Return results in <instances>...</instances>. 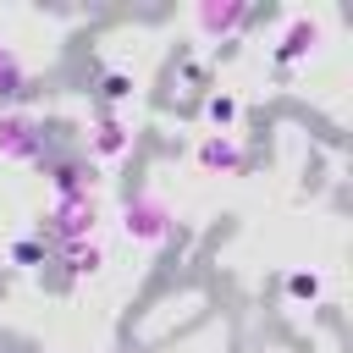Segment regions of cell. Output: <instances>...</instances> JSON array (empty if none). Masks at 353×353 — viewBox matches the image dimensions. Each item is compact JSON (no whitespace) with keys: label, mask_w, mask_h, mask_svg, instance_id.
Wrapping results in <instances>:
<instances>
[{"label":"cell","mask_w":353,"mask_h":353,"mask_svg":"<svg viewBox=\"0 0 353 353\" xmlns=\"http://www.w3.org/2000/svg\"><path fill=\"white\" fill-rule=\"evenodd\" d=\"M99 99H105V110H121V105L132 99V77H127V72H105V77H99Z\"/></svg>","instance_id":"obj_12"},{"label":"cell","mask_w":353,"mask_h":353,"mask_svg":"<svg viewBox=\"0 0 353 353\" xmlns=\"http://www.w3.org/2000/svg\"><path fill=\"white\" fill-rule=\"evenodd\" d=\"M237 110H243V105H237L232 94H210V99H204V116H210V121H215L221 132H226V127L237 121Z\"/></svg>","instance_id":"obj_13"},{"label":"cell","mask_w":353,"mask_h":353,"mask_svg":"<svg viewBox=\"0 0 353 353\" xmlns=\"http://www.w3.org/2000/svg\"><path fill=\"white\" fill-rule=\"evenodd\" d=\"M99 232V204L94 199H55L44 215H39V243L55 254V248H72V243H88Z\"/></svg>","instance_id":"obj_1"},{"label":"cell","mask_w":353,"mask_h":353,"mask_svg":"<svg viewBox=\"0 0 353 353\" xmlns=\"http://www.w3.org/2000/svg\"><path fill=\"white\" fill-rule=\"evenodd\" d=\"M44 176L55 188V199H94V171L83 154H50L44 160Z\"/></svg>","instance_id":"obj_8"},{"label":"cell","mask_w":353,"mask_h":353,"mask_svg":"<svg viewBox=\"0 0 353 353\" xmlns=\"http://www.w3.org/2000/svg\"><path fill=\"white\" fill-rule=\"evenodd\" d=\"M0 154L22 160V165H44L50 160V127L28 110H0Z\"/></svg>","instance_id":"obj_3"},{"label":"cell","mask_w":353,"mask_h":353,"mask_svg":"<svg viewBox=\"0 0 353 353\" xmlns=\"http://www.w3.org/2000/svg\"><path fill=\"white\" fill-rule=\"evenodd\" d=\"M171 232H176V210H171L160 193H149V188L127 193V204H121V237H127V243L160 248Z\"/></svg>","instance_id":"obj_2"},{"label":"cell","mask_w":353,"mask_h":353,"mask_svg":"<svg viewBox=\"0 0 353 353\" xmlns=\"http://www.w3.org/2000/svg\"><path fill=\"white\" fill-rule=\"evenodd\" d=\"M287 292H292L298 303H314V298H320V276H314V270H292V276H287Z\"/></svg>","instance_id":"obj_14"},{"label":"cell","mask_w":353,"mask_h":353,"mask_svg":"<svg viewBox=\"0 0 353 353\" xmlns=\"http://www.w3.org/2000/svg\"><path fill=\"white\" fill-rule=\"evenodd\" d=\"M6 259L22 265V270H39V265H50V248H44L39 237H17V243L6 248Z\"/></svg>","instance_id":"obj_11"},{"label":"cell","mask_w":353,"mask_h":353,"mask_svg":"<svg viewBox=\"0 0 353 353\" xmlns=\"http://www.w3.org/2000/svg\"><path fill=\"white\" fill-rule=\"evenodd\" d=\"M28 66H22V55L11 50V44H0V99H22L28 94Z\"/></svg>","instance_id":"obj_10"},{"label":"cell","mask_w":353,"mask_h":353,"mask_svg":"<svg viewBox=\"0 0 353 353\" xmlns=\"http://www.w3.org/2000/svg\"><path fill=\"white\" fill-rule=\"evenodd\" d=\"M193 160H199V171H210V176H243V171H248V149H243L232 132H210Z\"/></svg>","instance_id":"obj_7"},{"label":"cell","mask_w":353,"mask_h":353,"mask_svg":"<svg viewBox=\"0 0 353 353\" xmlns=\"http://www.w3.org/2000/svg\"><path fill=\"white\" fill-rule=\"evenodd\" d=\"M248 6L243 0H204L199 11H193V28L204 33V39H215V44H226V39H237L243 28H248Z\"/></svg>","instance_id":"obj_5"},{"label":"cell","mask_w":353,"mask_h":353,"mask_svg":"<svg viewBox=\"0 0 353 353\" xmlns=\"http://www.w3.org/2000/svg\"><path fill=\"white\" fill-rule=\"evenodd\" d=\"M314 50H320V22L314 17H292L287 33H281V44H276V77H292V66L309 61Z\"/></svg>","instance_id":"obj_6"},{"label":"cell","mask_w":353,"mask_h":353,"mask_svg":"<svg viewBox=\"0 0 353 353\" xmlns=\"http://www.w3.org/2000/svg\"><path fill=\"white\" fill-rule=\"evenodd\" d=\"M55 259H61V270H66L72 281H83V276H99V270H105V248H99V237L72 243V248H55Z\"/></svg>","instance_id":"obj_9"},{"label":"cell","mask_w":353,"mask_h":353,"mask_svg":"<svg viewBox=\"0 0 353 353\" xmlns=\"http://www.w3.org/2000/svg\"><path fill=\"white\" fill-rule=\"evenodd\" d=\"M132 121L121 116V110H99L94 116V127H88V154L94 160H105V165H116V160H127L132 154Z\"/></svg>","instance_id":"obj_4"}]
</instances>
